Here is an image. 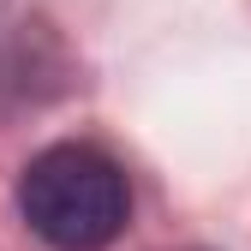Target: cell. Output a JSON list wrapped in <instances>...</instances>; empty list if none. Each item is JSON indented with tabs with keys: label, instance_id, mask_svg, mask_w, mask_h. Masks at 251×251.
Returning a JSON list of instances; mask_svg holds the SVG:
<instances>
[{
	"label": "cell",
	"instance_id": "obj_1",
	"mask_svg": "<svg viewBox=\"0 0 251 251\" xmlns=\"http://www.w3.org/2000/svg\"><path fill=\"white\" fill-rule=\"evenodd\" d=\"M18 215L54 251H108L126 233L132 192L108 150L96 144H54L18 179Z\"/></svg>",
	"mask_w": 251,
	"mask_h": 251
}]
</instances>
